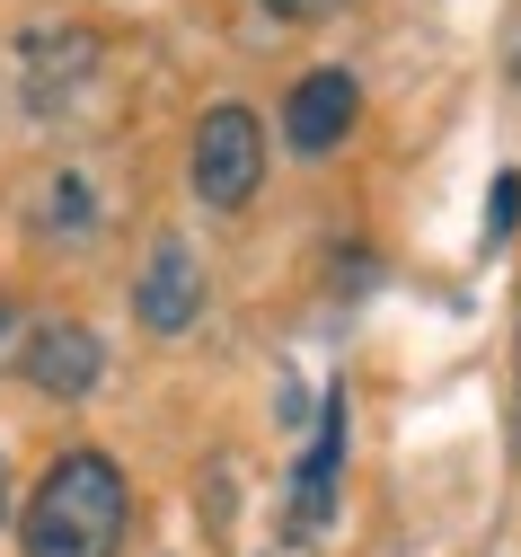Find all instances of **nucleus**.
I'll return each mask as SVG.
<instances>
[{
    "label": "nucleus",
    "mask_w": 521,
    "mask_h": 557,
    "mask_svg": "<svg viewBox=\"0 0 521 557\" xmlns=\"http://www.w3.org/2000/svg\"><path fill=\"white\" fill-rule=\"evenodd\" d=\"M124 531H133V486L115 451L80 443L36 478V496L18 513V557H115Z\"/></svg>",
    "instance_id": "f257e3e1"
},
{
    "label": "nucleus",
    "mask_w": 521,
    "mask_h": 557,
    "mask_svg": "<svg viewBox=\"0 0 521 557\" xmlns=\"http://www.w3.org/2000/svg\"><path fill=\"white\" fill-rule=\"evenodd\" d=\"M195 195L212 203V213H248L257 203V186H265V115L257 107H239V98H221V107H203V124H195Z\"/></svg>",
    "instance_id": "f03ea898"
},
{
    "label": "nucleus",
    "mask_w": 521,
    "mask_h": 557,
    "mask_svg": "<svg viewBox=\"0 0 521 557\" xmlns=\"http://www.w3.org/2000/svg\"><path fill=\"white\" fill-rule=\"evenodd\" d=\"M18 81H27V115H36V124H80L89 81H98V45H89L80 27L18 36Z\"/></svg>",
    "instance_id": "7ed1b4c3"
},
{
    "label": "nucleus",
    "mask_w": 521,
    "mask_h": 557,
    "mask_svg": "<svg viewBox=\"0 0 521 557\" xmlns=\"http://www.w3.org/2000/svg\"><path fill=\"white\" fill-rule=\"evenodd\" d=\"M18 372L36 381V398H89L107 381V345L80 327V319H27V345H18Z\"/></svg>",
    "instance_id": "20e7f679"
},
{
    "label": "nucleus",
    "mask_w": 521,
    "mask_h": 557,
    "mask_svg": "<svg viewBox=\"0 0 521 557\" xmlns=\"http://www.w3.org/2000/svg\"><path fill=\"white\" fill-rule=\"evenodd\" d=\"M362 124V89H353V72H301L291 81V98H283V143L301 151V160H327V151H345V133Z\"/></svg>",
    "instance_id": "39448f33"
},
{
    "label": "nucleus",
    "mask_w": 521,
    "mask_h": 557,
    "mask_svg": "<svg viewBox=\"0 0 521 557\" xmlns=\"http://www.w3.org/2000/svg\"><path fill=\"white\" fill-rule=\"evenodd\" d=\"M133 319L151 336H186L203 319V257L186 239H151V257L133 274Z\"/></svg>",
    "instance_id": "423d86ee"
},
{
    "label": "nucleus",
    "mask_w": 521,
    "mask_h": 557,
    "mask_svg": "<svg viewBox=\"0 0 521 557\" xmlns=\"http://www.w3.org/2000/svg\"><path fill=\"white\" fill-rule=\"evenodd\" d=\"M336 469H345V398H327L319 443L301 451V478H291V540H310L336 513Z\"/></svg>",
    "instance_id": "0eeeda50"
},
{
    "label": "nucleus",
    "mask_w": 521,
    "mask_h": 557,
    "mask_svg": "<svg viewBox=\"0 0 521 557\" xmlns=\"http://www.w3.org/2000/svg\"><path fill=\"white\" fill-rule=\"evenodd\" d=\"M27 231L36 239H53V248H80L89 231H98V195H89V177H45L36 186V213H27Z\"/></svg>",
    "instance_id": "6e6552de"
},
{
    "label": "nucleus",
    "mask_w": 521,
    "mask_h": 557,
    "mask_svg": "<svg viewBox=\"0 0 521 557\" xmlns=\"http://www.w3.org/2000/svg\"><path fill=\"white\" fill-rule=\"evenodd\" d=\"M512 222H521V177L504 169V177H495V195H486V239H504Z\"/></svg>",
    "instance_id": "1a4fd4ad"
},
{
    "label": "nucleus",
    "mask_w": 521,
    "mask_h": 557,
    "mask_svg": "<svg viewBox=\"0 0 521 557\" xmlns=\"http://www.w3.org/2000/svg\"><path fill=\"white\" fill-rule=\"evenodd\" d=\"M18 345H27V310L0 293V363H18Z\"/></svg>",
    "instance_id": "9d476101"
},
{
    "label": "nucleus",
    "mask_w": 521,
    "mask_h": 557,
    "mask_svg": "<svg viewBox=\"0 0 521 557\" xmlns=\"http://www.w3.org/2000/svg\"><path fill=\"white\" fill-rule=\"evenodd\" d=\"M265 10H274V18H291V27H310V18H336L345 0H265Z\"/></svg>",
    "instance_id": "9b49d317"
},
{
    "label": "nucleus",
    "mask_w": 521,
    "mask_h": 557,
    "mask_svg": "<svg viewBox=\"0 0 521 557\" xmlns=\"http://www.w3.org/2000/svg\"><path fill=\"white\" fill-rule=\"evenodd\" d=\"M512 443H521V301H512Z\"/></svg>",
    "instance_id": "f8f14e48"
},
{
    "label": "nucleus",
    "mask_w": 521,
    "mask_h": 557,
    "mask_svg": "<svg viewBox=\"0 0 521 557\" xmlns=\"http://www.w3.org/2000/svg\"><path fill=\"white\" fill-rule=\"evenodd\" d=\"M504 62H512V81H521V10H512V36H504Z\"/></svg>",
    "instance_id": "ddd939ff"
},
{
    "label": "nucleus",
    "mask_w": 521,
    "mask_h": 557,
    "mask_svg": "<svg viewBox=\"0 0 521 557\" xmlns=\"http://www.w3.org/2000/svg\"><path fill=\"white\" fill-rule=\"evenodd\" d=\"M0 513H10V469H0Z\"/></svg>",
    "instance_id": "4468645a"
}]
</instances>
